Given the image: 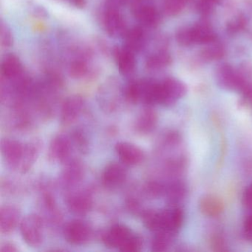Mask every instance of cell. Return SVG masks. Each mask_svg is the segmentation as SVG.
<instances>
[{
  "mask_svg": "<svg viewBox=\"0 0 252 252\" xmlns=\"http://www.w3.org/2000/svg\"><path fill=\"white\" fill-rule=\"evenodd\" d=\"M252 70L247 65L237 70L229 64H222L217 69L216 80L222 89L240 93L252 81Z\"/></svg>",
  "mask_w": 252,
  "mask_h": 252,
  "instance_id": "cell-1",
  "label": "cell"
},
{
  "mask_svg": "<svg viewBox=\"0 0 252 252\" xmlns=\"http://www.w3.org/2000/svg\"><path fill=\"white\" fill-rule=\"evenodd\" d=\"M177 42L181 46L207 45L216 40V36L210 25L201 22L191 27L183 28L176 34Z\"/></svg>",
  "mask_w": 252,
  "mask_h": 252,
  "instance_id": "cell-2",
  "label": "cell"
},
{
  "mask_svg": "<svg viewBox=\"0 0 252 252\" xmlns=\"http://www.w3.org/2000/svg\"><path fill=\"white\" fill-rule=\"evenodd\" d=\"M130 5L134 18L144 29H155L160 24V12L152 0H132Z\"/></svg>",
  "mask_w": 252,
  "mask_h": 252,
  "instance_id": "cell-3",
  "label": "cell"
},
{
  "mask_svg": "<svg viewBox=\"0 0 252 252\" xmlns=\"http://www.w3.org/2000/svg\"><path fill=\"white\" fill-rule=\"evenodd\" d=\"M101 23L106 33L111 37H123L129 28L120 8L106 4L101 13Z\"/></svg>",
  "mask_w": 252,
  "mask_h": 252,
  "instance_id": "cell-4",
  "label": "cell"
},
{
  "mask_svg": "<svg viewBox=\"0 0 252 252\" xmlns=\"http://www.w3.org/2000/svg\"><path fill=\"white\" fill-rule=\"evenodd\" d=\"M20 233L31 247L37 248L43 241V222L36 214L26 215L20 224Z\"/></svg>",
  "mask_w": 252,
  "mask_h": 252,
  "instance_id": "cell-5",
  "label": "cell"
},
{
  "mask_svg": "<svg viewBox=\"0 0 252 252\" xmlns=\"http://www.w3.org/2000/svg\"><path fill=\"white\" fill-rule=\"evenodd\" d=\"M187 94V87L179 79L169 77L159 82V104L170 107Z\"/></svg>",
  "mask_w": 252,
  "mask_h": 252,
  "instance_id": "cell-6",
  "label": "cell"
},
{
  "mask_svg": "<svg viewBox=\"0 0 252 252\" xmlns=\"http://www.w3.org/2000/svg\"><path fill=\"white\" fill-rule=\"evenodd\" d=\"M69 75L73 79H82L93 76L94 67L92 54L87 49L79 50L70 59L68 64Z\"/></svg>",
  "mask_w": 252,
  "mask_h": 252,
  "instance_id": "cell-7",
  "label": "cell"
},
{
  "mask_svg": "<svg viewBox=\"0 0 252 252\" xmlns=\"http://www.w3.org/2000/svg\"><path fill=\"white\" fill-rule=\"evenodd\" d=\"M66 241L72 245H83L91 240L92 230L82 220H73L66 223L63 229Z\"/></svg>",
  "mask_w": 252,
  "mask_h": 252,
  "instance_id": "cell-8",
  "label": "cell"
},
{
  "mask_svg": "<svg viewBox=\"0 0 252 252\" xmlns=\"http://www.w3.org/2000/svg\"><path fill=\"white\" fill-rule=\"evenodd\" d=\"M71 137L66 134H60L53 138L48 150V159L54 163L68 161L72 150Z\"/></svg>",
  "mask_w": 252,
  "mask_h": 252,
  "instance_id": "cell-9",
  "label": "cell"
},
{
  "mask_svg": "<svg viewBox=\"0 0 252 252\" xmlns=\"http://www.w3.org/2000/svg\"><path fill=\"white\" fill-rule=\"evenodd\" d=\"M135 53L125 47L116 46L113 49V57L118 70L122 76L129 77L135 73L137 62Z\"/></svg>",
  "mask_w": 252,
  "mask_h": 252,
  "instance_id": "cell-10",
  "label": "cell"
},
{
  "mask_svg": "<svg viewBox=\"0 0 252 252\" xmlns=\"http://www.w3.org/2000/svg\"><path fill=\"white\" fill-rule=\"evenodd\" d=\"M85 104V99L81 95H71L66 98L62 106V124L67 126L76 122L83 111Z\"/></svg>",
  "mask_w": 252,
  "mask_h": 252,
  "instance_id": "cell-11",
  "label": "cell"
},
{
  "mask_svg": "<svg viewBox=\"0 0 252 252\" xmlns=\"http://www.w3.org/2000/svg\"><path fill=\"white\" fill-rule=\"evenodd\" d=\"M133 234L130 228L126 225L115 224L103 235L102 241L107 247L120 250Z\"/></svg>",
  "mask_w": 252,
  "mask_h": 252,
  "instance_id": "cell-12",
  "label": "cell"
},
{
  "mask_svg": "<svg viewBox=\"0 0 252 252\" xmlns=\"http://www.w3.org/2000/svg\"><path fill=\"white\" fill-rule=\"evenodd\" d=\"M25 144L14 139L5 138L1 141L2 157L8 166L17 169L24 151Z\"/></svg>",
  "mask_w": 252,
  "mask_h": 252,
  "instance_id": "cell-13",
  "label": "cell"
},
{
  "mask_svg": "<svg viewBox=\"0 0 252 252\" xmlns=\"http://www.w3.org/2000/svg\"><path fill=\"white\" fill-rule=\"evenodd\" d=\"M2 79L7 81H14L26 73L20 59L14 54H7L2 57L1 62Z\"/></svg>",
  "mask_w": 252,
  "mask_h": 252,
  "instance_id": "cell-14",
  "label": "cell"
},
{
  "mask_svg": "<svg viewBox=\"0 0 252 252\" xmlns=\"http://www.w3.org/2000/svg\"><path fill=\"white\" fill-rule=\"evenodd\" d=\"M116 151L121 160L126 165H137L144 158V152L140 147L132 143L119 142L116 145Z\"/></svg>",
  "mask_w": 252,
  "mask_h": 252,
  "instance_id": "cell-15",
  "label": "cell"
},
{
  "mask_svg": "<svg viewBox=\"0 0 252 252\" xmlns=\"http://www.w3.org/2000/svg\"><path fill=\"white\" fill-rule=\"evenodd\" d=\"M127 175V172L123 165L113 162L109 163L102 173V182L105 187L116 188L124 184Z\"/></svg>",
  "mask_w": 252,
  "mask_h": 252,
  "instance_id": "cell-16",
  "label": "cell"
},
{
  "mask_svg": "<svg viewBox=\"0 0 252 252\" xmlns=\"http://www.w3.org/2000/svg\"><path fill=\"white\" fill-rule=\"evenodd\" d=\"M69 210L76 215H85L92 209L93 199L86 191H78L70 194L67 200Z\"/></svg>",
  "mask_w": 252,
  "mask_h": 252,
  "instance_id": "cell-17",
  "label": "cell"
},
{
  "mask_svg": "<svg viewBox=\"0 0 252 252\" xmlns=\"http://www.w3.org/2000/svg\"><path fill=\"white\" fill-rule=\"evenodd\" d=\"M124 45L134 53L141 52L147 44V36L144 28L141 26H134L128 29L122 37Z\"/></svg>",
  "mask_w": 252,
  "mask_h": 252,
  "instance_id": "cell-18",
  "label": "cell"
},
{
  "mask_svg": "<svg viewBox=\"0 0 252 252\" xmlns=\"http://www.w3.org/2000/svg\"><path fill=\"white\" fill-rule=\"evenodd\" d=\"M20 211L17 206L14 205H5L0 209V230L2 234H9L20 220Z\"/></svg>",
  "mask_w": 252,
  "mask_h": 252,
  "instance_id": "cell-19",
  "label": "cell"
},
{
  "mask_svg": "<svg viewBox=\"0 0 252 252\" xmlns=\"http://www.w3.org/2000/svg\"><path fill=\"white\" fill-rule=\"evenodd\" d=\"M186 184L181 180L175 179L164 186L163 196L170 206H179L187 195Z\"/></svg>",
  "mask_w": 252,
  "mask_h": 252,
  "instance_id": "cell-20",
  "label": "cell"
},
{
  "mask_svg": "<svg viewBox=\"0 0 252 252\" xmlns=\"http://www.w3.org/2000/svg\"><path fill=\"white\" fill-rule=\"evenodd\" d=\"M225 206L222 199L213 194L203 196L199 201V209L204 216L216 218L223 212Z\"/></svg>",
  "mask_w": 252,
  "mask_h": 252,
  "instance_id": "cell-21",
  "label": "cell"
},
{
  "mask_svg": "<svg viewBox=\"0 0 252 252\" xmlns=\"http://www.w3.org/2000/svg\"><path fill=\"white\" fill-rule=\"evenodd\" d=\"M40 150L41 144L39 141H31L25 144L23 157L17 169L23 174L29 172L36 163Z\"/></svg>",
  "mask_w": 252,
  "mask_h": 252,
  "instance_id": "cell-22",
  "label": "cell"
},
{
  "mask_svg": "<svg viewBox=\"0 0 252 252\" xmlns=\"http://www.w3.org/2000/svg\"><path fill=\"white\" fill-rule=\"evenodd\" d=\"M158 124V115L152 108V106H147L141 111L135 122V129L141 134H150L156 129Z\"/></svg>",
  "mask_w": 252,
  "mask_h": 252,
  "instance_id": "cell-23",
  "label": "cell"
},
{
  "mask_svg": "<svg viewBox=\"0 0 252 252\" xmlns=\"http://www.w3.org/2000/svg\"><path fill=\"white\" fill-rule=\"evenodd\" d=\"M63 173V182L66 185L73 186L82 181L84 175V167L79 160H69L66 162Z\"/></svg>",
  "mask_w": 252,
  "mask_h": 252,
  "instance_id": "cell-24",
  "label": "cell"
},
{
  "mask_svg": "<svg viewBox=\"0 0 252 252\" xmlns=\"http://www.w3.org/2000/svg\"><path fill=\"white\" fill-rule=\"evenodd\" d=\"M172 63L170 54L165 50H158L147 55L145 65L149 70L158 71L168 67Z\"/></svg>",
  "mask_w": 252,
  "mask_h": 252,
  "instance_id": "cell-25",
  "label": "cell"
},
{
  "mask_svg": "<svg viewBox=\"0 0 252 252\" xmlns=\"http://www.w3.org/2000/svg\"><path fill=\"white\" fill-rule=\"evenodd\" d=\"M152 241V251L156 252H166L172 244L176 234L169 231H161L155 233Z\"/></svg>",
  "mask_w": 252,
  "mask_h": 252,
  "instance_id": "cell-26",
  "label": "cell"
},
{
  "mask_svg": "<svg viewBox=\"0 0 252 252\" xmlns=\"http://www.w3.org/2000/svg\"><path fill=\"white\" fill-rule=\"evenodd\" d=\"M225 54L222 45L216 40L206 45V47L200 52V57L203 61L212 62L220 60Z\"/></svg>",
  "mask_w": 252,
  "mask_h": 252,
  "instance_id": "cell-27",
  "label": "cell"
},
{
  "mask_svg": "<svg viewBox=\"0 0 252 252\" xmlns=\"http://www.w3.org/2000/svg\"><path fill=\"white\" fill-rule=\"evenodd\" d=\"M189 0H163V9L169 17L178 15L184 11Z\"/></svg>",
  "mask_w": 252,
  "mask_h": 252,
  "instance_id": "cell-28",
  "label": "cell"
},
{
  "mask_svg": "<svg viewBox=\"0 0 252 252\" xmlns=\"http://www.w3.org/2000/svg\"><path fill=\"white\" fill-rule=\"evenodd\" d=\"M219 0H193L196 11L203 17H207L212 14Z\"/></svg>",
  "mask_w": 252,
  "mask_h": 252,
  "instance_id": "cell-29",
  "label": "cell"
},
{
  "mask_svg": "<svg viewBox=\"0 0 252 252\" xmlns=\"http://www.w3.org/2000/svg\"><path fill=\"white\" fill-rule=\"evenodd\" d=\"M0 42L2 48H9L14 44V35L11 28L3 20L0 23Z\"/></svg>",
  "mask_w": 252,
  "mask_h": 252,
  "instance_id": "cell-30",
  "label": "cell"
},
{
  "mask_svg": "<svg viewBox=\"0 0 252 252\" xmlns=\"http://www.w3.org/2000/svg\"><path fill=\"white\" fill-rule=\"evenodd\" d=\"M142 237L134 234L119 251L128 252H140L142 249Z\"/></svg>",
  "mask_w": 252,
  "mask_h": 252,
  "instance_id": "cell-31",
  "label": "cell"
},
{
  "mask_svg": "<svg viewBox=\"0 0 252 252\" xmlns=\"http://www.w3.org/2000/svg\"><path fill=\"white\" fill-rule=\"evenodd\" d=\"M72 141L74 143L78 150H80L82 153H87L89 148L88 138L82 130H76L73 132L71 136Z\"/></svg>",
  "mask_w": 252,
  "mask_h": 252,
  "instance_id": "cell-32",
  "label": "cell"
},
{
  "mask_svg": "<svg viewBox=\"0 0 252 252\" xmlns=\"http://www.w3.org/2000/svg\"><path fill=\"white\" fill-rule=\"evenodd\" d=\"M247 24V20L243 15H239L233 19L227 25V32L231 34L238 33L244 29Z\"/></svg>",
  "mask_w": 252,
  "mask_h": 252,
  "instance_id": "cell-33",
  "label": "cell"
},
{
  "mask_svg": "<svg viewBox=\"0 0 252 252\" xmlns=\"http://www.w3.org/2000/svg\"><path fill=\"white\" fill-rule=\"evenodd\" d=\"M242 203L246 209L252 211V183L243 191Z\"/></svg>",
  "mask_w": 252,
  "mask_h": 252,
  "instance_id": "cell-34",
  "label": "cell"
},
{
  "mask_svg": "<svg viewBox=\"0 0 252 252\" xmlns=\"http://www.w3.org/2000/svg\"><path fill=\"white\" fill-rule=\"evenodd\" d=\"M243 233L248 241L252 243V212L246 218L243 225Z\"/></svg>",
  "mask_w": 252,
  "mask_h": 252,
  "instance_id": "cell-35",
  "label": "cell"
},
{
  "mask_svg": "<svg viewBox=\"0 0 252 252\" xmlns=\"http://www.w3.org/2000/svg\"><path fill=\"white\" fill-rule=\"evenodd\" d=\"M211 246L215 251H225V243L224 239L219 235H215L211 239Z\"/></svg>",
  "mask_w": 252,
  "mask_h": 252,
  "instance_id": "cell-36",
  "label": "cell"
},
{
  "mask_svg": "<svg viewBox=\"0 0 252 252\" xmlns=\"http://www.w3.org/2000/svg\"><path fill=\"white\" fill-rule=\"evenodd\" d=\"M246 104L252 106V82H249L240 92Z\"/></svg>",
  "mask_w": 252,
  "mask_h": 252,
  "instance_id": "cell-37",
  "label": "cell"
},
{
  "mask_svg": "<svg viewBox=\"0 0 252 252\" xmlns=\"http://www.w3.org/2000/svg\"><path fill=\"white\" fill-rule=\"evenodd\" d=\"M106 4L120 8L130 4L132 0H105Z\"/></svg>",
  "mask_w": 252,
  "mask_h": 252,
  "instance_id": "cell-38",
  "label": "cell"
},
{
  "mask_svg": "<svg viewBox=\"0 0 252 252\" xmlns=\"http://www.w3.org/2000/svg\"><path fill=\"white\" fill-rule=\"evenodd\" d=\"M63 2H67L70 5L78 8H82L86 5L87 0H61Z\"/></svg>",
  "mask_w": 252,
  "mask_h": 252,
  "instance_id": "cell-39",
  "label": "cell"
},
{
  "mask_svg": "<svg viewBox=\"0 0 252 252\" xmlns=\"http://www.w3.org/2000/svg\"><path fill=\"white\" fill-rule=\"evenodd\" d=\"M18 251L15 246L13 243H6L2 245L0 249L1 252H16Z\"/></svg>",
  "mask_w": 252,
  "mask_h": 252,
  "instance_id": "cell-40",
  "label": "cell"
}]
</instances>
